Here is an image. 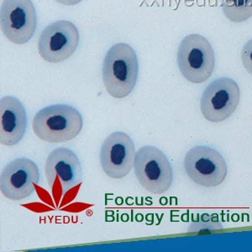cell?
<instances>
[{"instance_id":"3","label":"cell","mask_w":252,"mask_h":252,"mask_svg":"<svg viewBox=\"0 0 252 252\" xmlns=\"http://www.w3.org/2000/svg\"><path fill=\"white\" fill-rule=\"evenodd\" d=\"M178 65L189 82L202 83L208 80L215 66V52L209 40L201 34L187 35L178 47Z\"/></svg>"},{"instance_id":"10","label":"cell","mask_w":252,"mask_h":252,"mask_svg":"<svg viewBox=\"0 0 252 252\" xmlns=\"http://www.w3.org/2000/svg\"><path fill=\"white\" fill-rule=\"evenodd\" d=\"M39 181L40 171L37 165L28 158H17L2 170L0 191L10 200H22L33 193Z\"/></svg>"},{"instance_id":"7","label":"cell","mask_w":252,"mask_h":252,"mask_svg":"<svg viewBox=\"0 0 252 252\" xmlns=\"http://www.w3.org/2000/svg\"><path fill=\"white\" fill-rule=\"evenodd\" d=\"M78 42V28L70 21L58 20L41 32L38 41V52L47 63H63L74 54Z\"/></svg>"},{"instance_id":"2","label":"cell","mask_w":252,"mask_h":252,"mask_svg":"<svg viewBox=\"0 0 252 252\" xmlns=\"http://www.w3.org/2000/svg\"><path fill=\"white\" fill-rule=\"evenodd\" d=\"M83 126L79 111L67 104H54L40 109L32 122L34 135L50 143L71 141L79 135Z\"/></svg>"},{"instance_id":"12","label":"cell","mask_w":252,"mask_h":252,"mask_svg":"<svg viewBox=\"0 0 252 252\" xmlns=\"http://www.w3.org/2000/svg\"><path fill=\"white\" fill-rule=\"evenodd\" d=\"M27 115L22 103L16 97L5 96L0 100V143L15 146L25 135Z\"/></svg>"},{"instance_id":"8","label":"cell","mask_w":252,"mask_h":252,"mask_svg":"<svg viewBox=\"0 0 252 252\" xmlns=\"http://www.w3.org/2000/svg\"><path fill=\"white\" fill-rule=\"evenodd\" d=\"M45 175L53 193L59 192L64 196L81 184L83 171L80 160L70 149H55L46 159Z\"/></svg>"},{"instance_id":"5","label":"cell","mask_w":252,"mask_h":252,"mask_svg":"<svg viewBox=\"0 0 252 252\" xmlns=\"http://www.w3.org/2000/svg\"><path fill=\"white\" fill-rule=\"evenodd\" d=\"M187 175L195 184L206 188L220 185L227 175L224 158L216 150L208 146H195L184 158Z\"/></svg>"},{"instance_id":"9","label":"cell","mask_w":252,"mask_h":252,"mask_svg":"<svg viewBox=\"0 0 252 252\" xmlns=\"http://www.w3.org/2000/svg\"><path fill=\"white\" fill-rule=\"evenodd\" d=\"M240 101V88L229 78L216 79L207 87L201 97V112L207 121L218 123L232 115Z\"/></svg>"},{"instance_id":"14","label":"cell","mask_w":252,"mask_h":252,"mask_svg":"<svg viewBox=\"0 0 252 252\" xmlns=\"http://www.w3.org/2000/svg\"><path fill=\"white\" fill-rule=\"evenodd\" d=\"M241 61L243 66L252 75V39L248 40L241 51Z\"/></svg>"},{"instance_id":"13","label":"cell","mask_w":252,"mask_h":252,"mask_svg":"<svg viewBox=\"0 0 252 252\" xmlns=\"http://www.w3.org/2000/svg\"><path fill=\"white\" fill-rule=\"evenodd\" d=\"M221 7L228 20L241 23L252 16V0H222Z\"/></svg>"},{"instance_id":"1","label":"cell","mask_w":252,"mask_h":252,"mask_svg":"<svg viewBox=\"0 0 252 252\" xmlns=\"http://www.w3.org/2000/svg\"><path fill=\"white\" fill-rule=\"evenodd\" d=\"M139 64L135 51L126 43L112 46L103 60V81L107 92L123 98L133 91L137 82Z\"/></svg>"},{"instance_id":"15","label":"cell","mask_w":252,"mask_h":252,"mask_svg":"<svg viewBox=\"0 0 252 252\" xmlns=\"http://www.w3.org/2000/svg\"><path fill=\"white\" fill-rule=\"evenodd\" d=\"M56 1L58 3H62L63 5L71 6L78 4L82 0H56Z\"/></svg>"},{"instance_id":"6","label":"cell","mask_w":252,"mask_h":252,"mask_svg":"<svg viewBox=\"0 0 252 252\" xmlns=\"http://www.w3.org/2000/svg\"><path fill=\"white\" fill-rule=\"evenodd\" d=\"M36 23V12L32 0H3L2 2L1 31L12 43H27L34 35Z\"/></svg>"},{"instance_id":"11","label":"cell","mask_w":252,"mask_h":252,"mask_svg":"<svg viewBox=\"0 0 252 252\" xmlns=\"http://www.w3.org/2000/svg\"><path fill=\"white\" fill-rule=\"evenodd\" d=\"M135 147L129 135L124 132L112 133L104 140L100 151V163L109 178L120 179L134 167Z\"/></svg>"},{"instance_id":"4","label":"cell","mask_w":252,"mask_h":252,"mask_svg":"<svg viewBox=\"0 0 252 252\" xmlns=\"http://www.w3.org/2000/svg\"><path fill=\"white\" fill-rule=\"evenodd\" d=\"M134 169L138 182L148 192L162 194L172 186V166L163 152L154 146H144L136 152Z\"/></svg>"}]
</instances>
